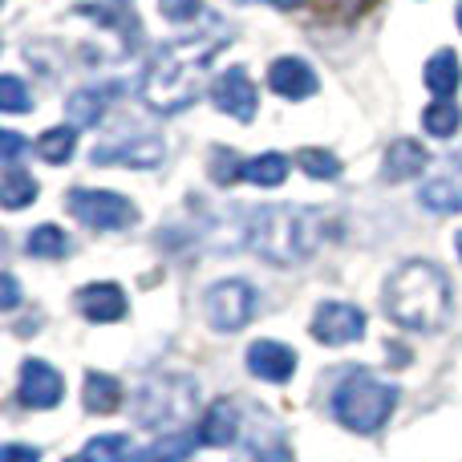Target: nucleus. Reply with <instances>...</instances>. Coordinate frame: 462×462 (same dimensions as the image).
I'll use <instances>...</instances> for the list:
<instances>
[{
	"label": "nucleus",
	"mask_w": 462,
	"mask_h": 462,
	"mask_svg": "<svg viewBox=\"0 0 462 462\" xmlns=\"http://www.w3.org/2000/svg\"><path fill=\"white\" fill-rule=\"evenodd\" d=\"M231 29L224 21H208V29L191 32V37L162 41L154 49L151 65L143 73V102L154 114H183L199 102L203 73L216 61V53L227 45Z\"/></svg>",
	"instance_id": "obj_1"
},
{
	"label": "nucleus",
	"mask_w": 462,
	"mask_h": 462,
	"mask_svg": "<svg viewBox=\"0 0 462 462\" xmlns=\"http://www.w3.org/2000/svg\"><path fill=\"white\" fill-rule=\"evenodd\" d=\"M320 239H325V219L312 208L272 203V208L252 211L247 219V247L276 268L304 263L320 247Z\"/></svg>",
	"instance_id": "obj_2"
},
{
	"label": "nucleus",
	"mask_w": 462,
	"mask_h": 462,
	"mask_svg": "<svg viewBox=\"0 0 462 462\" xmlns=\"http://www.w3.org/2000/svg\"><path fill=\"white\" fill-rule=\"evenodd\" d=\"M382 304L393 325L410 333H434L450 312V284L430 260H410L385 280Z\"/></svg>",
	"instance_id": "obj_3"
},
{
	"label": "nucleus",
	"mask_w": 462,
	"mask_h": 462,
	"mask_svg": "<svg viewBox=\"0 0 462 462\" xmlns=\"http://www.w3.org/2000/svg\"><path fill=\"white\" fill-rule=\"evenodd\" d=\"M393 406H398V385L385 382V377L369 374V369H357L349 374L333 393V414L341 426L357 434H374L390 422Z\"/></svg>",
	"instance_id": "obj_4"
},
{
	"label": "nucleus",
	"mask_w": 462,
	"mask_h": 462,
	"mask_svg": "<svg viewBox=\"0 0 462 462\" xmlns=\"http://www.w3.org/2000/svg\"><path fill=\"white\" fill-rule=\"evenodd\" d=\"M195 402H199V385L191 377H151L134 398L138 426H146V430L179 426L183 418L195 414Z\"/></svg>",
	"instance_id": "obj_5"
},
{
	"label": "nucleus",
	"mask_w": 462,
	"mask_h": 462,
	"mask_svg": "<svg viewBox=\"0 0 462 462\" xmlns=\"http://www.w3.org/2000/svg\"><path fill=\"white\" fill-rule=\"evenodd\" d=\"M65 208L73 211V219H81V224L94 227V231H122V227L138 224L134 203L122 199V195H114V191H94V187H78V191H69Z\"/></svg>",
	"instance_id": "obj_6"
},
{
	"label": "nucleus",
	"mask_w": 462,
	"mask_h": 462,
	"mask_svg": "<svg viewBox=\"0 0 462 462\" xmlns=\"http://www.w3.org/2000/svg\"><path fill=\"white\" fill-rule=\"evenodd\" d=\"M203 312H208L211 328L219 333H239L252 325L255 317V288L247 280H219L203 296Z\"/></svg>",
	"instance_id": "obj_7"
},
{
	"label": "nucleus",
	"mask_w": 462,
	"mask_h": 462,
	"mask_svg": "<svg viewBox=\"0 0 462 462\" xmlns=\"http://www.w3.org/2000/svg\"><path fill=\"white\" fill-rule=\"evenodd\" d=\"M312 337L320 345H349L365 337V312L345 300H325L312 317Z\"/></svg>",
	"instance_id": "obj_8"
},
{
	"label": "nucleus",
	"mask_w": 462,
	"mask_h": 462,
	"mask_svg": "<svg viewBox=\"0 0 462 462\" xmlns=\"http://www.w3.org/2000/svg\"><path fill=\"white\" fill-rule=\"evenodd\" d=\"M211 102H216V110L231 114L236 122L255 118V86H252L244 65H231V69H224L216 81H211Z\"/></svg>",
	"instance_id": "obj_9"
},
{
	"label": "nucleus",
	"mask_w": 462,
	"mask_h": 462,
	"mask_svg": "<svg viewBox=\"0 0 462 462\" xmlns=\"http://www.w3.org/2000/svg\"><path fill=\"white\" fill-rule=\"evenodd\" d=\"M65 385H61V374L45 361H24L21 365V402L29 410H53L61 402Z\"/></svg>",
	"instance_id": "obj_10"
},
{
	"label": "nucleus",
	"mask_w": 462,
	"mask_h": 462,
	"mask_svg": "<svg viewBox=\"0 0 462 462\" xmlns=\"http://www.w3.org/2000/svg\"><path fill=\"white\" fill-rule=\"evenodd\" d=\"M268 86L276 89L280 97H288V102H304V97H312L320 89V81L309 61H300V57H280L268 69Z\"/></svg>",
	"instance_id": "obj_11"
},
{
	"label": "nucleus",
	"mask_w": 462,
	"mask_h": 462,
	"mask_svg": "<svg viewBox=\"0 0 462 462\" xmlns=\"http://www.w3.org/2000/svg\"><path fill=\"white\" fill-rule=\"evenodd\" d=\"M247 369L260 382H288L296 374V353L280 341H252L247 345Z\"/></svg>",
	"instance_id": "obj_12"
},
{
	"label": "nucleus",
	"mask_w": 462,
	"mask_h": 462,
	"mask_svg": "<svg viewBox=\"0 0 462 462\" xmlns=\"http://www.w3.org/2000/svg\"><path fill=\"white\" fill-rule=\"evenodd\" d=\"M78 309H81L86 320L114 325V320L126 317V292H122L118 284H110V280H102V284H86L78 292Z\"/></svg>",
	"instance_id": "obj_13"
},
{
	"label": "nucleus",
	"mask_w": 462,
	"mask_h": 462,
	"mask_svg": "<svg viewBox=\"0 0 462 462\" xmlns=\"http://www.w3.org/2000/svg\"><path fill=\"white\" fill-rule=\"evenodd\" d=\"M159 167L162 162V143L159 138H138V143H118V146H97L94 151V167Z\"/></svg>",
	"instance_id": "obj_14"
},
{
	"label": "nucleus",
	"mask_w": 462,
	"mask_h": 462,
	"mask_svg": "<svg viewBox=\"0 0 462 462\" xmlns=\"http://www.w3.org/2000/svg\"><path fill=\"white\" fill-rule=\"evenodd\" d=\"M430 167V154H426L422 143H414V138H398V143H390V151H385V179L390 183H406V179H418L422 171Z\"/></svg>",
	"instance_id": "obj_15"
},
{
	"label": "nucleus",
	"mask_w": 462,
	"mask_h": 462,
	"mask_svg": "<svg viewBox=\"0 0 462 462\" xmlns=\"http://www.w3.org/2000/svg\"><path fill=\"white\" fill-rule=\"evenodd\" d=\"M236 434H239L236 406H231L227 398L211 402L208 414H203V422H199V442H203V447H231V442H236Z\"/></svg>",
	"instance_id": "obj_16"
},
{
	"label": "nucleus",
	"mask_w": 462,
	"mask_h": 462,
	"mask_svg": "<svg viewBox=\"0 0 462 462\" xmlns=\"http://www.w3.org/2000/svg\"><path fill=\"white\" fill-rule=\"evenodd\" d=\"M422 208L439 211V216H455V211H462V175H439L430 179V183H422Z\"/></svg>",
	"instance_id": "obj_17"
},
{
	"label": "nucleus",
	"mask_w": 462,
	"mask_h": 462,
	"mask_svg": "<svg viewBox=\"0 0 462 462\" xmlns=\"http://www.w3.org/2000/svg\"><path fill=\"white\" fill-rule=\"evenodd\" d=\"M81 402H86L89 414H114L122 406V385L114 382L110 374H86V390H81Z\"/></svg>",
	"instance_id": "obj_18"
},
{
	"label": "nucleus",
	"mask_w": 462,
	"mask_h": 462,
	"mask_svg": "<svg viewBox=\"0 0 462 462\" xmlns=\"http://www.w3.org/2000/svg\"><path fill=\"white\" fill-rule=\"evenodd\" d=\"M426 86L439 97H450L462 86V65L450 49H442V53H434L430 61H426Z\"/></svg>",
	"instance_id": "obj_19"
},
{
	"label": "nucleus",
	"mask_w": 462,
	"mask_h": 462,
	"mask_svg": "<svg viewBox=\"0 0 462 462\" xmlns=\"http://www.w3.org/2000/svg\"><path fill=\"white\" fill-rule=\"evenodd\" d=\"M114 89H78V94H69V102H65V110H69V122L73 126H97L106 114V102H110Z\"/></svg>",
	"instance_id": "obj_20"
},
{
	"label": "nucleus",
	"mask_w": 462,
	"mask_h": 462,
	"mask_svg": "<svg viewBox=\"0 0 462 462\" xmlns=\"http://www.w3.org/2000/svg\"><path fill=\"white\" fill-rule=\"evenodd\" d=\"M32 199H37V179L21 167H8L5 179H0V203H5L8 211H21V208H29Z\"/></svg>",
	"instance_id": "obj_21"
},
{
	"label": "nucleus",
	"mask_w": 462,
	"mask_h": 462,
	"mask_svg": "<svg viewBox=\"0 0 462 462\" xmlns=\"http://www.w3.org/2000/svg\"><path fill=\"white\" fill-rule=\"evenodd\" d=\"M195 439L199 434H167V439L151 442L146 450H138L134 462H187L195 450Z\"/></svg>",
	"instance_id": "obj_22"
},
{
	"label": "nucleus",
	"mask_w": 462,
	"mask_h": 462,
	"mask_svg": "<svg viewBox=\"0 0 462 462\" xmlns=\"http://www.w3.org/2000/svg\"><path fill=\"white\" fill-rule=\"evenodd\" d=\"M73 146H78V126H53L37 138V154L45 162H53V167L73 159Z\"/></svg>",
	"instance_id": "obj_23"
},
{
	"label": "nucleus",
	"mask_w": 462,
	"mask_h": 462,
	"mask_svg": "<svg viewBox=\"0 0 462 462\" xmlns=\"http://www.w3.org/2000/svg\"><path fill=\"white\" fill-rule=\"evenodd\" d=\"M24 247H29V255H37V260H61V255L69 252V236L53 224H41L29 231V244Z\"/></svg>",
	"instance_id": "obj_24"
},
{
	"label": "nucleus",
	"mask_w": 462,
	"mask_h": 462,
	"mask_svg": "<svg viewBox=\"0 0 462 462\" xmlns=\"http://www.w3.org/2000/svg\"><path fill=\"white\" fill-rule=\"evenodd\" d=\"M296 167H300L309 179H317V183L341 179V159H337L333 151H317V146H304V151L296 154Z\"/></svg>",
	"instance_id": "obj_25"
},
{
	"label": "nucleus",
	"mask_w": 462,
	"mask_h": 462,
	"mask_svg": "<svg viewBox=\"0 0 462 462\" xmlns=\"http://www.w3.org/2000/svg\"><path fill=\"white\" fill-rule=\"evenodd\" d=\"M244 179L255 187H280L288 179V159L284 154H260V159L244 162Z\"/></svg>",
	"instance_id": "obj_26"
},
{
	"label": "nucleus",
	"mask_w": 462,
	"mask_h": 462,
	"mask_svg": "<svg viewBox=\"0 0 462 462\" xmlns=\"http://www.w3.org/2000/svg\"><path fill=\"white\" fill-rule=\"evenodd\" d=\"M422 126H426V134H434V138H455L462 126V110L450 102H434L422 110Z\"/></svg>",
	"instance_id": "obj_27"
},
{
	"label": "nucleus",
	"mask_w": 462,
	"mask_h": 462,
	"mask_svg": "<svg viewBox=\"0 0 462 462\" xmlns=\"http://www.w3.org/2000/svg\"><path fill=\"white\" fill-rule=\"evenodd\" d=\"M89 462H126L130 458V439L126 434H97L86 442Z\"/></svg>",
	"instance_id": "obj_28"
},
{
	"label": "nucleus",
	"mask_w": 462,
	"mask_h": 462,
	"mask_svg": "<svg viewBox=\"0 0 462 462\" xmlns=\"http://www.w3.org/2000/svg\"><path fill=\"white\" fill-rule=\"evenodd\" d=\"M0 110L5 114L32 110V94H29V86H24L16 73H5V78H0Z\"/></svg>",
	"instance_id": "obj_29"
},
{
	"label": "nucleus",
	"mask_w": 462,
	"mask_h": 462,
	"mask_svg": "<svg viewBox=\"0 0 462 462\" xmlns=\"http://www.w3.org/2000/svg\"><path fill=\"white\" fill-rule=\"evenodd\" d=\"M78 16H89V21H97V24L122 29L126 37H130V32H138L134 21H130V16H118V8H110V5H78Z\"/></svg>",
	"instance_id": "obj_30"
},
{
	"label": "nucleus",
	"mask_w": 462,
	"mask_h": 462,
	"mask_svg": "<svg viewBox=\"0 0 462 462\" xmlns=\"http://www.w3.org/2000/svg\"><path fill=\"white\" fill-rule=\"evenodd\" d=\"M159 13L175 24H195L203 16V0H159Z\"/></svg>",
	"instance_id": "obj_31"
},
{
	"label": "nucleus",
	"mask_w": 462,
	"mask_h": 462,
	"mask_svg": "<svg viewBox=\"0 0 462 462\" xmlns=\"http://www.w3.org/2000/svg\"><path fill=\"white\" fill-rule=\"evenodd\" d=\"M211 179H216L219 187L236 183V179H244V162H239L231 151H216L211 154Z\"/></svg>",
	"instance_id": "obj_32"
},
{
	"label": "nucleus",
	"mask_w": 462,
	"mask_h": 462,
	"mask_svg": "<svg viewBox=\"0 0 462 462\" xmlns=\"http://www.w3.org/2000/svg\"><path fill=\"white\" fill-rule=\"evenodd\" d=\"M0 462H41V450L24 447V442H8V447L0 450Z\"/></svg>",
	"instance_id": "obj_33"
},
{
	"label": "nucleus",
	"mask_w": 462,
	"mask_h": 462,
	"mask_svg": "<svg viewBox=\"0 0 462 462\" xmlns=\"http://www.w3.org/2000/svg\"><path fill=\"white\" fill-rule=\"evenodd\" d=\"M21 151H24V138H21V134H13V130H5V134H0V159H5L8 167H13V162L21 159Z\"/></svg>",
	"instance_id": "obj_34"
},
{
	"label": "nucleus",
	"mask_w": 462,
	"mask_h": 462,
	"mask_svg": "<svg viewBox=\"0 0 462 462\" xmlns=\"http://www.w3.org/2000/svg\"><path fill=\"white\" fill-rule=\"evenodd\" d=\"M16 300H21V288H16V276H13V272H5V276H0V309L13 312V309H16Z\"/></svg>",
	"instance_id": "obj_35"
},
{
	"label": "nucleus",
	"mask_w": 462,
	"mask_h": 462,
	"mask_svg": "<svg viewBox=\"0 0 462 462\" xmlns=\"http://www.w3.org/2000/svg\"><path fill=\"white\" fill-rule=\"evenodd\" d=\"M252 462H296V458H292V450H288L284 442H272V447H260V450H255Z\"/></svg>",
	"instance_id": "obj_36"
},
{
	"label": "nucleus",
	"mask_w": 462,
	"mask_h": 462,
	"mask_svg": "<svg viewBox=\"0 0 462 462\" xmlns=\"http://www.w3.org/2000/svg\"><path fill=\"white\" fill-rule=\"evenodd\" d=\"M272 5H276V8H284V13H288V8H300L304 0H272Z\"/></svg>",
	"instance_id": "obj_37"
},
{
	"label": "nucleus",
	"mask_w": 462,
	"mask_h": 462,
	"mask_svg": "<svg viewBox=\"0 0 462 462\" xmlns=\"http://www.w3.org/2000/svg\"><path fill=\"white\" fill-rule=\"evenodd\" d=\"M455 247H458V260H462V231H458V236H455Z\"/></svg>",
	"instance_id": "obj_38"
},
{
	"label": "nucleus",
	"mask_w": 462,
	"mask_h": 462,
	"mask_svg": "<svg viewBox=\"0 0 462 462\" xmlns=\"http://www.w3.org/2000/svg\"><path fill=\"white\" fill-rule=\"evenodd\" d=\"M65 462H89V458H86V455H81V458H65Z\"/></svg>",
	"instance_id": "obj_39"
},
{
	"label": "nucleus",
	"mask_w": 462,
	"mask_h": 462,
	"mask_svg": "<svg viewBox=\"0 0 462 462\" xmlns=\"http://www.w3.org/2000/svg\"><path fill=\"white\" fill-rule=\"evenodd\" d=\"M458 29H462V0H458Z\"/></svg>",
	"instance_id": "obj_40"
},
{
	"label": "nucleus",
	"mask_w": 462,
	"mask_h": 462,
	"mask_svg": "<svg viewBox=\"0 0 462 462\" xmlns=\"http://www.w3.org/2000/svg\"><path fill=\"white\" fill-rule=\"evenodd\" d=\"M236 5H252V0H236Z\"/></svg>",
	"instance_id": "obj_41"
}]
</instances>
